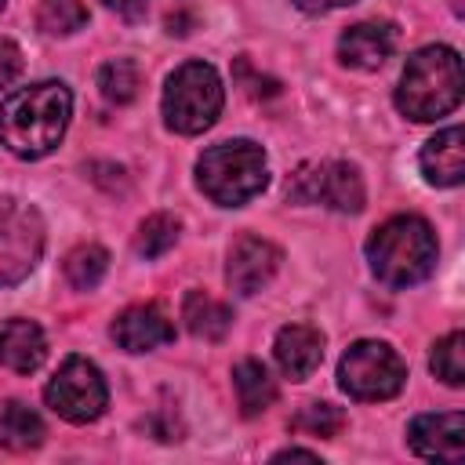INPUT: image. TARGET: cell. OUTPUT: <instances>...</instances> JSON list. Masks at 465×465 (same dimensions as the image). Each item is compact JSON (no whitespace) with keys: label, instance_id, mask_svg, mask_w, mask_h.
<instances>
[{"label":"cell","instance_id":"52a82bcc","mask_svg":"<svg viewBox=\"0 0 465 465\" xmlns=\"http://www.w3.org/2000/svg\"><path fill=\"white\" fill-rule=\"evenodd\" d=\"M44 254V218L36 207L0 196V287L22 283Z\"/></svg>","mask_w":465,"mask_h":465},{"label":"cell","instance_id":"cb8c5ba5","mask_svg":"<svg viewBox=\"0 0 465 465\" xmlns=\"http://www.w3.org/2000/svg\"><path fill=\"white\" fill-rule=\"evenodd\" d=\"M432 374L447 385H461L465 381V334L461 331H450L447 338L436 341L432 349V360H429Z\"/></svg>","mask_w":465,"mask_h":465},{"label":"cell","instance_id":"3957f363","mask_svg":"<svg viewBox=\"0 0 465 465\" xmlns=\"http://www.w3.org/2000/svg\"><path fill=\"white\" fill-rule=\"evenodd\" d=\"M461 102V58L454 47H421L407 58L400 87H396V109L411 120H440L454 113Z\"/></svg>","mask_w":465,"mask_h":465},{"label":"cell","instance_id":"7c38bea8","mask_svg":"<svg viewBox=\"0 0 465 465\" xmlns=\"http://www.w3.org/2000/svg\"><path fill=\"white\" fill-rule=\"evenodd\" d=\"M113 341L124 352H149L174 341V323L160 305H131L113 320Z\"/></svg>","mask_w":465,"mask_h":465},{"label":"cell","instance_id":"7402d4cb","mask_svg":"<svg viewBox=\"0 0 465 465\" xmlns=\"http://www.w3.org/2000/svg\"><path fill=\"white\" fill-rule=\"evenodd\" d=\"M36 25L47 36H69L87 25V7H84V0H40Z\"/></svg>","mask_w":465,"mask_h":465},{"label":"cell","instance_id":"7a4b0ae2","mask_svg":"<svg viewBox=\"0 0 465 465\" xmlns=\"http://www.w3.org/2000/svg\"><path fill=\"white\" fill-rule=\"evenodd\" d=\"M367 262L389 287L421 283L436 269V232L418 214H396L371 232Z\"/></svg>","mask_w":465,"mask_h":465},{"label":"cell","instance_id":"9c48e42d","mask_svg":"<svg viewBox=\"0 0 465 465\" xmlns=\"http://www.w3.org/2000/svg\"><path fill=\"white\" fill-rule=\"evenodd\" d=\"M287 196L305 203H323L341 214H356L363 207V178L345 160L302 163L287 182Z\"/></svg>","mask_w":465,"mask_h":465},{"label":"cell","instance_id":"2e32d148","mask_svg":"<svg viewBox=\"0 0 465 465\" xmlns=\"http://www.w3.org/2000/svg\"><path fill=\"white\" fill-rule=\"evenodd\" d=\"M47 356V338L33 320H7L0 323V363L7 371L29 374L44 363Z\"/></svg>","mask_w":465,"mask_h":465},{"label":"cell","instance_id":"f1b7e54d","mask_svg":"<svg viewBox=\"0 0 465 465\" xmlns=\"http://www.w3.org/2000/svg\"><path fill=\"white\" fill-rule=\"evenodd\" d=\"M287 458H305V461H320L316 450H302V447H287V450H276L272 461H287Z\"/></svg>","mask_w":465,"mask_h":465},{"label":"cell","instance_id":"8fae6325","mask_svg":"<svg viewBox=\"0 0 465 465\" xmlns=\"http://www.w3.org/2000/svg\"><path fill=\"white\" fill-rule=\"evenodd\" d=\"M411 447L429 461H461L465 458V418L458 411L447 414H418L411 421Z\"/></svg>","mask_w":465,"mask_h":465},{"label":"cell","instance_id":"d4e9b609","mask_svg":"<svg viewBox=\"0 0 465 465\" xmlns=\"http://www.w3.org/2000/svg\"><path fill=\"white\" fill-rule=\"evenodd\" d=\"M291 429H294V432H305V436H323V440H331V436H338V432L345 429V414H341V407H334V403H305V407L291 418Z\"/></svg>","mask_w":465,"mask_h":465},{"label":"cell","instance_id":"f546056e","mask_svg":"<svg viewBox=\"0 0 465 465\" xmlns=\"http://www.w3.org/2000/svg\"><path fill=\"white\" fill-rule=\"evenodd\" d=\"M0 7H4V0H0Z\"/></svg>","mask_w":465,"mask_h":465},{"label":"cell","instance_id":"4fadbf2b","mask_svg":"<svg viewBox=\"0 0 465 465\" xmlns=\"http://www.w3.org/2000/svg\"><path fill=\"white\" fill-rule=\"evenodd\" d=\"M396 51V25L392 22H356L341 33L338 54L352 69H378Z\"/></svg>","mask_w":465,"mask_h":465},{"label":"cell","instance_id":"ffe728a7","mask_svg":"<svg viewBox=\"0 0 465 465\" xmlns=\"http://www.w3.org/2000/svg\"><path fill=\"white\" fill-rule=\"evenodd\" d=\"M105 269H109V254H105V247H98V243H80V247L69 251V258H65V280H69L76 291L98 287L102 276H105Z\"/></svg>","mask_w":465,"mask_h":465},{"label":"cell","instance_id":"5bb4252c","mask_svg":"<svg viewBox=\"0 0 465 465\" xmlns=\"http://www.w3.org/2000/svg\"><path fill=\"white\" fill-rule=\"evenodd\" d=\"M276 363L291 381H305L323 360V334L309 323H287L276 334Z\"/></svg>","mask_w":465,"mask_h":465},{"label":"cell","instance_id":"e0dca14e","mask_svg":"<svg viewBox=\"0 0 465 465\" xmlns=\"http://www.w3.org/2000/svg\"><path fill=\"white\" fill-rule=\"evenodd\" d=\"M182 320H185V327H189L196 338H203V341H218V338H225L229 327H232L229 305L218 302V298L207 294V291H189V294H185V302H182Z\"/></svg>","mask_w":465,"mask_h":465},{"label":"cell","instance_id":"4316f807","mask_svg":"<svg viewBox=\"0 0 465 465\" xmlns=\"http://www.w3.org/2000/svg\"><path fill=\"white\" fill-rule=\"evenodd\" d=\"M109 11H116V15H124V18H142L145 15V7H149V0H102Z\"/></svg>","mask_w":465,"mask_h":465},{"label":"cell","instance_id":"44dd1931","mask_svg":"<svg viewBox=\"0 0 465 465\" xmlns=\"http://www.w3.org/2000/svg\"><path fill=\"white\" fill-rule=\"evenodd\" d=\"M138 87H142V76H138V65L131 58H113L98 69V91L113 105H127L138 94Z\"/></svg>","mask_w":465,"mask_h":465},{"label":"cell","instance_id":"83f0119b","mask_svg":"<svg viewBox=\"0 0 465 465\" xmlns=\"http://www.w3.org/2000/svg\"><path fill=\"white\" fill-rule=\"evenodd\" d=\"M302 11H331V7H345L352 0H294Z\"/></svg>","mask_w":465,"mask_h":465},{"label":"cell","instance_id":"603a6c76","mask_svg":"<svg viewBox=\"0 0 465 465\" xmlns=\"http://www.w3.org/2000/svg\"><path fill=\"white\" fill-rule=\"evenodd\" d=\"M178 218L174 214H149L142 225H138V236H134V251L142 254V258H160V254H167L171 247H174V240H178Z\"/></svg>","mask_w":465,"mask_h":465},{"label":"cell","instance_id":"d6986e66","mask_svg":"<svg viewBox=\"0 0 465 465\" xmlns=\"http://www.w3.org/2000/svg\"><path fill=\"white\" fill-rule=\"evenodd\" d=\"M0 443L7 450H33L44 443V421L36 411H29L25 403L11 400L0 411Z\"/></svg>","mask_w":465,"mask_h":465},{"label":"cell","instance_id":"5b68a950","mask_svg":"<svg viewBox=\"0 0 465 465\" xmlns=\"http://www.w3.org/2000/svg\"><path fill=\"white\" fill-rule=\"evenodd\" d=\"M225 91L207 62H185L167 76L163 87V120L178 134H200L207 131L222 113Z\"/></svg>","mask_w":465,"mask_h":465},{"label":"cell","instance_id":"8992f818","mask_svg":"<svg viewBox=\"0 0 465 465\" xmlns=\"http://www.w3.org/2000/svg\"><path fill=\"white\" fill-rule=\"evenodd\" d=\"M407 367L385 341H356L338 363V385L352 400H389L403 389Z\"/></svg>","mask_w":465,"mask_h":465},{"label":"cell","instance_id":"ac0fdd59","mask_svg":"<svg viewBox=\"0 0 465 465\" xmlns=\"http://www.w3.org/2000/svg\"><path fill=\"white\" fill-rule=\"evenodd\" d=\"M232 389H236V403H240L243 418L262 414L276 400V381L269 378L265 363H258V360H243L232 367Z\"/></svg>","mask_w":465,"mask_h":465},{"label":"cell","instance_id":"9a60e30c","mask_svg":"<svg viewBox=\"0 0 465 465\" xmlns=\"http://www.w3.org/2000/svg\"><path fill=\"white\" fill-rule=\"evenodd\" d=\"M461 142H465L461 127H447V131H440L436 138H429L421 145L418 163H421L425 182L443 185V189L461 185V178H465V145Z\"/></svg>","mask_w":465,"mask_h":465},{"label":"cell","instance_id":"30bf717a","mask_svg":"<svg viewBox=\"0 0 465 465\" xmlns=\"http://www.w3.org/2000/svg\"><path fill=\"white\" fill-rule=\"evenodd\" d=\"M280 269V251L262 240V236H240L232 247H229V265H225V280L236 294L251 298L258 294Z\"/></svg>","mask_w":465,"mask_h":465},{"label":"cell","instance_id":"277c9868","mask_svg":"<svg viewBox=\"0 0 465 465\" xmlns=\"http://www.w3.org/2000/svg\"><path fill=\"white\" fill-rule=\"evenodd\" d=\"M196 182L203 196H211L214 203L240 207L269 185V163H265L262 145L247 138L218 142L196 160Z\"/></svg>","mask_w":465,"mask_h":465},{"label":"cell","instance_id":"6da1fadb","mask_svg":"<svg viewBox=\"0 0 465 465\" xmlns=\"http://www.w3.org/2000/svg\"><path fill=\"white\" fill-rule=\"evenodd\" d=\"M69 113H73V94L65 84L40 80L18 87L0 105V142L22 160H40L62 142Z\"/></svg>","mask_w":465,"mask_h":465},{"label":"cell","instance_id":"ba28073f","mask_svg":"<svg viewBox=\"0 0 465 465\" xmlns=\"http://www.w3.org/2000/svg\"><path fill=\"white\" fill-rule=\"evenodd\" d=\"M44 400H47V407H51L58 418H65V421H73V425H87V421H94V418L105 411L109 389H105L102 371H98L91 360L69 356V360L58 367V374L47 381Z\"/></svg>","mask_w":465,"mask_h":465},{"label":"cell","instance_id":"484cf974","mask_svg":"<svg viewBox=\"0 0 465 465\" xmlns=\"http://www.w3.org/2000/svg\"><path fill=\"white\" fill-rule=\"evenodd\" d=\"M18 73H22V51L15 40L0 36V87H7Z\"/></svg>","mask_w":465,"mask_h":465}]
</instances>
